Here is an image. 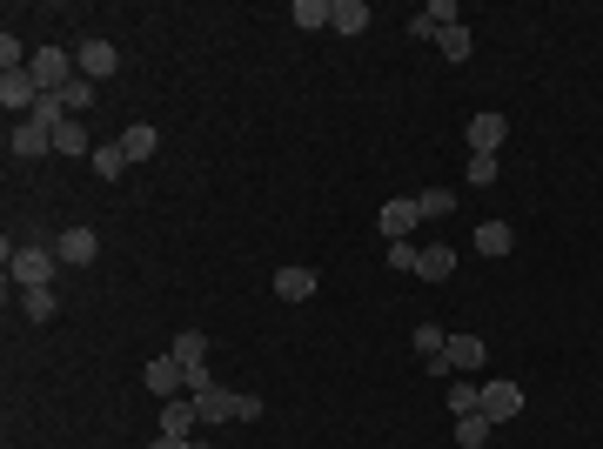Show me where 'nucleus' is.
<instances>
[{
    "label": "nucleus",
    "instance_id": "412c9836",
    "mask_svg": "<svg viewBox=\"0 0 603 449\" xmlns=\"http://www.w3.org/2000/svg\"><path fill=\"white\" fill-rule=\"evenodd\" d=\"M449 416H476V409H483V389H476V382H449Z\"/></svg>",
    "mask_w": 603,
    "mask_h": 449
},
{
    "label": "nucleus",
    "instance_id": "6e6552de",
    "mask_svg": "<svg viewBox=\"0 0 603 449\" xmlns=\"http://www.w3.org/2000/svg\"><path fill=\"white\" fill-rule=\"evenodd\" d=\"M516 409H523V389L516 382H483V416L490 423H510Z\"/></svg>",
    "mask_w": 603,
    "mask_h": 449
},
{
    "label": "nucleus",
    "instance_id": "473e14b6",
    "mask_svg": "<svg viewBox=\"0 0 603 449\" xmlns=\"http://www.w3.org/2000/svg\"><path fill=\"white\" fill-rule=\"evenodd\" d=\"M155 449H195V443H181V436H161V443Z\"/></svg>",
    "mask_w": 603,
    "mask_h": 449
},
{
    "label": "nucleus",
    "instance_id": "393cba45",
    "mask_svg": "<svg viewBox=\"0 0 603 449\" xmlns=\"http://www.w3.org/2000/svg\"><path fill=\"white\" fill-rule=\"evenodd\" d=\"M27 121H41V128H61V121H67V101H61V94H41Z\"/></svg>",
    "mask_w": 603,
    "mask_h": 449
},
{
    "label": "nucleus",
    "instance_id": "1a4fd4ad",
    "mask_svg": "<svg viewBox=\"0 0 603 449\" xmlns=\"http://www.w3.org/2000/svg\"><path fill=\"white\" fill-rule=\"evenodd\" d=\"M503 135H510V121H503V114H476V121H469V155H496Z\"/></svg>",
    "mask_w": 603,
    "mask_h": 449
},
{
    "label": "nucleus",
    "instance_id": "bb28decb",
    "mask_svg": "<svg viewBox=\"0 0 603 449\" xmlns=\"http://www.w3.org/2000/svg\"><path fill=\"white\" fill-rule=\"evenodd\" d=\"M436 41H443V54H449V61H469V27H463V21H456V27H443Z\"/></svg>",
    "mask_w": 603,
    "mask_h": 449
},
{
    "label": "nucleus",
    "instance_id": "4be33fe9",
    "mask_svg": "<svg viewBox=\"0 0 603 449\" xmlns=\"http://www.w3.org/2000/svg\"><path fill=\"white\" fill-rule=\"evenodd\" d=\"M329 14H335V0H295L289 7L295 27H329Z\"/></svg>",
    "mask_w": 603,
    "mask_h": 449
},
{
    "label": "nucleus",
    "instance_id": "2f4dec72",
    "mask_svg": "<svg viewBox=\"0 0 603 449\" xmlns=\"http://www.w3.org/2000/svg\"><path fill=\"white\" fill-rule=\"evenodd\" d=\"M469 181H476V188H490V181H496V155H469Z\"/></svg>",
    "mask_w": 603,
    "mask_h": 449
},
{
    "label": "nucleus",
    "instance_id": "39448f33",
    "mask_svg": "<svg viewBox=\"0 0 603 449\" xmlns=\"http://www.w3.org/2000/svg\"><path fill=\"white\" fill-rule=\"evenodd\" d=\"M74 68H81V81H108V74L121 68V54H114V41H81Z\"/></svg>",
    "mask_w": 603,
    "mask_h": 449
},
{
    "label": "nucleus",
    "instance_id": "4468645a",
    "mask_svg": "<svg viewBox=\"0 0 603 449\" xmlns=\"http://www.w3.org/2000/svg\"><path fill=\"white\" fill-rule=\"evenodd\" d=\"M275 295H282V302H309L315 295V269H275Z\"/></svg>",
    "mask_w": 603,
    "mask_h": 449
},
{
    "label": "nucleus",
    "instance_id": "dca6fc26",
    "mask_svg": "<svg viewBox=\"0 0 603 449\" xmlns=\"http://www.w3.org/2000/svg\"><path fill=\"white\" fill-rule=\"evenodd\" d=\"M195 423H201V409H195V403H181V396L161 409V436H181V443H188V429H195Z\"/></svg>",
    "mask_w": 603,
    "mask_h": 449
},
{
    "label": "nucleus",
    "instance_id": "a211bd4d",
    "mask_svg": "<svg viewBox=\"0 0 603 449\" xmlns=\"http://www.w3.org/2000/svg\"><path fill=\"white\" fill-rule=\"evenodd\" d=\"M329 27H335V34H362V27H369V7H362V0H335Z\"/></svg>",
    "mask_w": 603,
    "mask_h": 449
},
{
    "label": "nucleus",
    "instance_id": "f8f14e48",
    "mask_svg": "<svg viewBox=\"0 0 603 449\" xmlns=\"http://www.w3.org/2000/svg\"><path fill=\"white\" fill-rule=\"evenodd\" d=\"M195 409H201V423H228V416H242V396H228L222 382H215V389L195 396Z\"/></svg>",
    "mask_w": 603,
    "mask_h": 449
},
{
    "label": "nucleus",
    "instance_id": "6ab92c4d",
    "mask_svg": "<svg viewBox=\"0 0 603 449\" xmlns=\"http://www.w3.org/2000/svg\"><path fill=\"white\" fill-rule=\"evenodd\" d=\"M490 416H483V409H476V416H456V443H463V449H483V443H490Z\"/></svg>",
    "mask_w": 603,
    "mask_h": 449
},
{
    "label": "nucleus",
    "instance_id": "f3484780",
    "mask_svg": "<svg viewBox=\"0 0 603 449\" xmlns=\"http://www.w3.org/2000/svg\"><path fill=\"white\" fill-rule=\"evenodd\" d=\"M168 356H175L181 369H195V362H208V336H201V329H181V336H175V349H168Z\"/></svg>",
    "mask_w": 603,
    "mask_h": 449
},
{
    "label": "nucleus",
    "instance_id": "7ed1b4c3",
    "mask_svg": "<svg viewBox=\"0 0 603 449\" xmlns=\"http://www.w3.org/2000/svg\"><path fill=\"white\" fill-rule=\"evenodd\" d=\"M416 222H423L416 195H402V202H382V215H376V228L389 235V242H409V235H416Z\"/></svg>",
    "mask_w": 603,
    "mask_h": 449
},
{
    "label": "nucleus",
    "instance_id": "a878e982",
    "mask_svg": "<svg viewBox=\"0 0 603 449\" xmlns=\"http://www.w3.org/2000/svg\"><path fill=\"white\" fill-rule=\"evenodd\" d=\"M54 155H88V135H81L74 121H61V128H54Z\"/></svg>",
    "mask_w": 603,
    "mask_h": 449
},
{
    "label": "nucleus",
    "instance_id": "c756f323",
    "mask_svg": "<svg viewBox=\"0 0 603 449\" xmlns=\"http://www.w3.org/2000/svg\"><path fill=\"white\" fill-rule=\"evenodd\" d=\"M61 101H67V114H81V108L94 101V81H81V74H74V81L61 88Z\"/></svg>",
    "mask_w": 603,
    "mask_h": 449
},
{
    "label": "nucleus",
    "instance_id": "aec40b11",
    "mask_svg": "<svg viewBox=\"0 0 603 449\" xmlns=\"http://www.w3.org/2000/svg\"><path fill=\"white\" fill-rule=\"evenodd\" d=\"M510 242H516V235L503 222H483V228H476V255H490V262H496V255H510Z\"/></svg>",
    "mask_w": 603,
    "mask_h": 449
},
{
    "label": "nucleus",
    "instance_id": "9d476101",
    "mask_svg": "<svg viewBox=\"0 0 603 449\" xmlns=\"http://www.w3.org/2000/svg\"><path fill=\"white\" fill-rule=\"evenodd\" d=\"M14 155L21 161H34V155H47V148H54V128H41V121H14Z\"/></svg>",
    "mask_w": 603,
    "mask_h": 449
},
{
    "label": "nucleus",
    "instance_id": "7c9ffc66",
    "mask_svg": "<svg viewBox=\"0 0 603 449\" xmlns=\"http://www.w3.org/2000/svg\"><path fill=\"white\" fill-rule=\"evenodd\" d=\"M27 315L34 322H54V289H27Z\"/></svg>",
    "mask_w": 603,
    "mask_h": 449
},
{
    "label": "nucleus",
    "instance_id": "20e7f679",
    "mask_svg": "<svg viewBox=\"0 0 603 449\" xmlns=\"http://www.w3.org/2000/svg\"><path fill=\"white\" fill-rule=\"evenodd\" d=\"M34 101H41V88H34V74H0V108H7V114H21V121H27V114H34Z\"/></svg>",
    "mask_w": 603,
    "mask_h": 449
},
{
    "label": "nucleus",
    "instance_id": "f03ea898",
    "mask_svg": "<svg viewBox=\"0 0 603 449\" xmlns=\"http://www.w3.org/2000/svg\"><path fill=\"white\" fill-rule=\"evenodd\" d=\"M27 74H34V88H41V94H61V88H67V81H74V74H81V68L67 61L61 47H41V54L27 61Z\"/></svg>",
    "mask_w": 603,
    "mask_h": 449
},
{
    "label": "nucleus",
    "instance_id": "cd10ccee",
    "mask_svg": "<svg viewBox=\"0 0 603 449\" xmlns=\"http://www.w3.org/2000/svg\"><path fill=\"white\" fill-rule=\"evenodd\" d=\"M128 168V155H121V141H108V148H94V175H121Z\"/></svg>",
    "mask_w": 603,
    "mask_h": 449
},
{
    "label": "nucleus",
    "instance_id": "9b49d317",
    "mask_svg": "<svg viewBox=\"0 0 603 449\" xmlns=\"http://www.w3.org/2000/svg\"><path fill=\"white\" fill-rule=\"evenodd\" d=\"M476 362H483V342H476V336H449V349L429 362V369L443 376V369H476Z\"/></svg>",
    "mask_w": 603,
    "mask_h": 449
},
{
    "label": "nucleus",
    "instance_id": "423d86ee",
    "mask_svg": "<svg viewBox=\"0 0 603 449\" xmlns=\"http://www.w3.org/2000/svg\"><path fill=\"white\" fill-rule=\"evenodd\" d=\"M141 382H148L155 396H168V403H175L181 389H188V376H181V362H175V356H155L148 369H141Z\"/></svg>",
    "mask_w": 603,
    "mask_h": 449
},
{
    "label": "nucleus",
    "instance_id": "2eb2a0df",
    "mask_svg": "<svg viewBox=\"0 0 603 449\" xmlns=\"http://www.w3.org/2000/svg\"><path fill=\"white\" fill-rule=\"evenodd\" d=\"M416 275H423V282H449V275H456V248H423V262H416Z\"/></svg>",
    "mask_w": 603,
    "mask_h": 449
},
{
    "label": "nucleus",
    "instance_id": "f257e3e1",
    "mask_svg": "<svg viewBox=\"0 0 603 449\" xmlns=\"http://www.w3.org/2000/svg\"><path fill=\"white\" fill-rule=\"evenodd\" d=\"M54 262H61V255L41 248V242H27V248L7 242V275H14L21 289H47V282H54Z\"/></svg>",
    "mask_w": 603,
    "mask_h": 449
},
{
    "label": "nucleus",
    "instance_id": "b1692460",
    "mask_svg": "<svg viewBox=\"0 0 603 449\" xmlns=\"http://www.w3.org/2000/svg\"><path fill=\"white\" fill-rule=\"evenodd\" d=\"M409 342H416V356H423V362H436V356H443V349H449V336H443V329H436V322H423V329H416V336H409Z\"/></svg>",
    "mask_w": 603,
    "mask_h": 449
},
{
    "label": "nucleus",
    "instance_id": "c85d7f7f",
    "mask_svg": "<svg viewBox=\"0 0 603 449\" xmlns=\"http://www.w3.org/2000/svg\"><path fill=\"white\" fill-rule=\"evenodd\" d=\"M416 262H423V248H416V242H389V269L416 275Z\"/></svg>",
    "mask_w": 603,
    "mask_h": 449
},
{
    "label": "nucleus",
    "instance_id": "ddd939ff",
    "mask_svg": "<svg viewBox=\"0 0 603 449\" xmlns=\"http://www.w3.org/2000/svg\"><path fill=\"white\" fill-rule=\"evenodd\" d=\"M155 148H161V135L148 128V121H134V128H121V155H128V161H155Z\"/></svg>",
    "mask_w": 603,
    "mask_h": 449
},
{
    "label": "nucleus",
    "instance_id": "5701e85b",
    "mask_svg": "<svg viewBox=\"0 0 603 449\" xmlns=\"http://www.w3.org/2000/svg\"><path fill=\"white\" fill-rule=\"evenodd\" d=\"M416 208H423V222H443L449 208H456V195H449V188H423V195H416Z\"/></svg>",
    "mask_w": 603,
    "mask_h": 449
},
{
    "label": "nucleus",
    "instance_id": "0eeeda50",
    "mask_svg": "<svg viewBox=\"0 0 603 449\" xmlns=\"http://www.w3.org/2000/svg\"><path fill=\"white\" fill-rule=\"evenodd\" d=\"M54 255H61L67 269H81V262H94V255H101V235H94V228H67L61 242H54Z\"/></svg>",
    "mask_w": 603,
    "mask_h": 449
}]
</instances>
